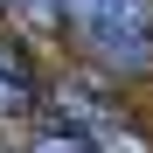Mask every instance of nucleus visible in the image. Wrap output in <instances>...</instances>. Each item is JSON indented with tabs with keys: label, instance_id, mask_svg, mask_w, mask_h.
Listing matches in <instances>:
<instances>
[{
	"label": "nucleus",
	"instance_id": "nucleus-1",
	"mask_svg": "<svg viewBox=\"0 0 153 153\" xmlns=\"http://www.w3.org/2000/svg\"><path fill=\"white\" fill-rule=\"evenodd\" d=\"M63 35L97 70V84L153 76V0H63Z\"/></svg>",
	"mask_w": 153,
	"mask_h": 153
},
{
	"label": "nucleus",
	"instance_id": "nucleus-2",
	"mask_svg": "<svg viewBox=\"0 0 153 153\" xmlns=\"http://www.w3.org/2000/svg\"><path fill=\"white\" fill-rule=\"evenodd\" d=\"M49 111H56L63 132H76L91 153H153V139L139 132V118L111 105V91L97 84V76H63V84H49Z\"/></svg>",
	"mask_w": 153,
	"mask_h": 153
},
{
	"label": "nucleus",
	"instance_id": "nucleus-3",
	"mask_svg": "<svg viewBox=\"0 0 153 153\" xmlns=\"http://www.w3.org/2000/svg\"><path fill=\"white\" fill-rule=\"evenodd\" d=\"M35 105H42V76H35V63H28V49H21L14 35H0V118H35Z\"/></svg>",
	"mask_w": 153,
	"mask_h": 153
},
{
	"label": "nucleus",
	"instance_id": "nucleus-4",
	"mask_svg": "<svg viewBox=\"0 0 153 153\" xmlns=\"http://www.w3.org/2000/svg\"><path fill=\"white\" fill-rule=\"evenodd\" d=\"M0 14L14 28H28V35H63V0H7Z\"/></svg>",
	"mask_w": 153,
	"mask_h": 153
},
{
	"label": "nucleus",
	"instance_id": "nucleus-5",
	"mask_svg": "<svg viewBox=\"0 0 153 153\" xmlns=\"http://www.w3.org/2000/svg\"><path fill=\"white\" fill-rule=\"evenodd\" d=\"M28 153H91V146L76 139V132H63V125H42V132L28 139Z\"/></svg>",
	"mask_w": 153,
	"mask_h": 153
},
{
	"label": "nucleus",
	"instance_id": "nucleus-6",
	"mask_svg": "<svg viewBox=\"0 0 153 153\" xmlns=\"http://www.w3.org/2000/svg\"><path fill=\"white\" fill-rule=\"evenodd\" d=\"M0 7H7V0H0Z\"/></svg>",
	"mask_w": 153,
	"mask_h": 153
}]
</instances>
